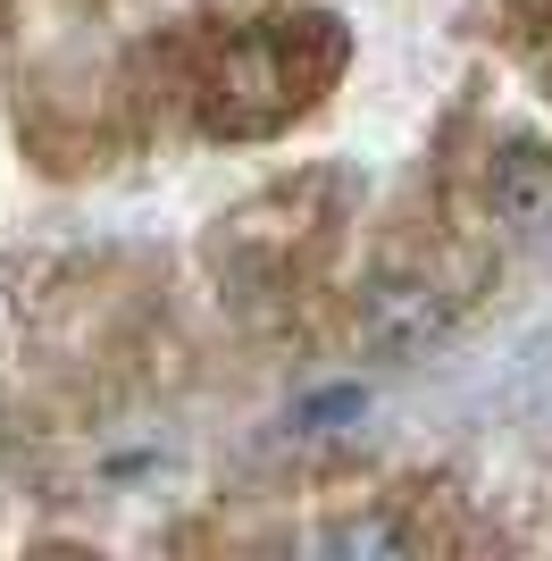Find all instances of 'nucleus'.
I'll return each mask as SVG.
<instances>
[{
	"label": "nucleus",
	"mask_w": 552,
	"mask_h": 561,
	"mask_svg": "<svg viewBox=\"0 0 552 561\" xmlns=\"http://www.w3.org/2000/svg\"><path fill=\"white\" fill-rule=\"evenodd\" d=\"M344 68V25L335 18H276V25H252L234 34L202 76V126L227 142H252L268 126L301 110L326 76Z\"/></svg>",
	"instance_id": "1"
},
{
	"label": "nucleus",
	"mask_w": 552,
	"mask_h": 561,
	"mask_svg": "<svg viewBox=\"0 0 552 561\" xmlns=\"http://www.w3.org/2000/svg\"><path fill=\"white\" fill-rule=\"evenodd\" d=\"M344 202H352V176H344V168H301V176H285V185L252 193L243 210H227L218 252H227L234 277L285 285V277H301V268L335 243Z\"/></svg>",
	"instance_id": "2"
},
{
	"label": "nucleus",
	"mask_w": 552,
	"mask_h": 561,
	"mask_svg": "<svg viewBox=\"0 0 552 561\" xmlns=\"http://www.w3.org/2000/svg\"><path fill=\"white\" fill-rule=\"evenodd\" d=\"M478 260L460 252L452 268H386V277L368 285L360 302V344L377 360H418V352H436L444 335L460 328V310L478 294Z\"/></svg>",
	"instance_id": "3"
},
{
	"label": "nucleus",
	"mask_w": 552,
	"mask_h": 561,
	"mask_svg": "<svg viewBox=\"0 0 552 561\" xmlns=\"http://www.w3.org/2000/svg\"><path fill=\"white\" fill-rule=\"evenodd\" d=\"M485 210L503 227H536L552 210V142L536 135H510L494 160H485Z\"/></svg>",
	"instance_id": "4"
},
{
	"label": "nucleus",
	"mask_w": 552,
	"mask_h": 561,
	"mask_svg": "<svg viewBox=\"0 0 552 561\" xmlns=\"http://www.w3.org/2000/svg\"><path fill=\"white\" fill-rule=\"evenodd\" d=\"M368 411V386H326V394H310L294 411V427H310V436H326V427H344V420H360Z\"/></svg>",
	"instance_id": "5"
}]
</instances>
